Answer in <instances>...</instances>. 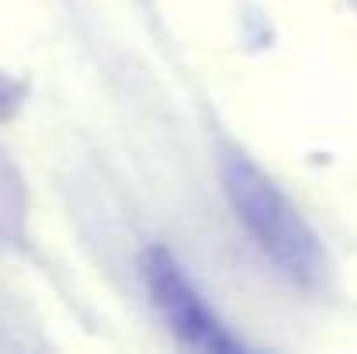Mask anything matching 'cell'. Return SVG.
Masks as SVG:
<instances>
[{"instance_id": "1", "label": "cell", "mask_w": 357, "mask_h": 354, "mask_svg": "<svg viewBox=\"0 0 357 354\" xmlns=\"http://www.w3.org/2000/svg\"><path fill=\"white\" fill-rule=\"evenodd\" d=\"M222 184L239 223L278 271H284L298 285H316L326 274V253L319 236L291 205V198L253 160L229 153L222 160Z\"/></svg>"}, {"instance_id": "2", "label": "cell", "mask_w": 357, "mask_h": 354, "mask_svg": "<svg viewBox=\"0 0 357 354\" xmlns=\"http://www.w3.org/2000/svg\"><path fill=\"white\" fill-rule=\"evenodd\" d=\"M139 264H142V278L156 309L163 313V320L184 344L202 348V351H239V341H233L222 320L208 309V302L202 299V292L191 285L181 260L167 246H156V243L146 246Z\"/></svg>"}, {"instance_id": "3", "label": "cell", "mask_w": 357, "mask_h": 354, "mask_svg": "<svg viewBox=\"0 0 357 354\" xmlns=\"http://www.w3.org/2000/svg\"><path fill=\"white\" fill-rule=\"evenodd\" d=\"M24 94H28V87L17 77H10V73L0 70V121L17 115V108L24 105Z\"/></svg>"}]
</instances>
